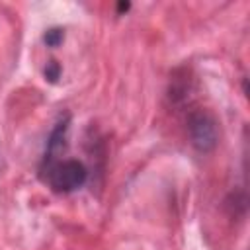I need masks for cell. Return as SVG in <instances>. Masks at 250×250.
Listing matches in <instances>:
<instances>
[{
    "instance_id": "4",
    "label": "cell",
    "mask_w": 250,
    "mask_h": 250,
    "mask_svg": "<svg viewBox=\"0 0 250 250\" xmlns=\"http://www.w3.org/2000/svg\"><path fill=\"white\" fill-rule=\"evenodd\" d=\"M62 39H64L62 27H51V29H47L45 35H43V41H45L47 47H59V45L62 43Z\"/></svg>"
},
{
    "instance_id": "2",
    "label": "cell",
    "mask_w": 250,
    "mask_h": 250,
    "mask_svg": "<svg viewBox=\"0 0 250 250\" xmlns=\"http://www.w3.org/2000/svg\"><path fill=\"white\" fill-rule=\"evenodd\" d=\"M188 133L191 145L199 152H211L219 143L217 121L207 111H193L188 117Z\"/></svg>"
},
{
    "instance_id": "6",
    "label": "cell",
    "mask_w": 250,
    "mask_h": 250,
    "mask_svg": "<svg viewBox=\"0 0 250 250\" xmlns=\"http://www.w3.org/2000/svg\"><path fill=\"white\" fill-rule=\"evenodd\" d=\"M129 8H131V2H119V4H117V12H119V14L127 12Z\"/></svg>"
},
{
    "instance_id": "5",
    "label": "cell",
    "mask_w": 250,
    "mask_h": 250,
    "mask_svg": "<svg viewBox=\"0 0 250 250\" xmlns=\"http://www.w3.org/2000/svg\"><path fill=\"white\" fill-rule=\"evenodd\" d=\"M43 74H45V80H47V82L55 84V82L61 78V64H59L57 61H49V62L45 64V68H43Z\"/></svg>"
},
{
    "instance_id": "1",
    "label": "cell",
    "mask_w": 250,
    "mask_h": 250,
    "mask_svg": "<svg viewBox=\"0 0 250 250\" xmlns=\"http://www.w3.org/2000/svg\"><path fill=\"white\" fill-rule=\"evenodd\" d=\"M41 176L57 193H72L88 180V170L80 160H55L41 168Z\"/></svg>"
},
{
    "instance_id": "3",
    "label": "cell",
    "mask_w": 250,
    "mask_h": 250,
    "mask_svg": "<svg viewBox=\"0 0 250 250\" xmlns=\"http://www.w3.org/2000/svg\"><path fill=\"white\" fill-rule=\"evenodd\" d=\"M68 125H70V115H64V117L59 119L57 125L53 127L51 135L47 137V146H45V154H43V160H41V168H43V166H49L51 162H55V160H57V154L64 148Z\"/></svg>"
}]
</instances>
